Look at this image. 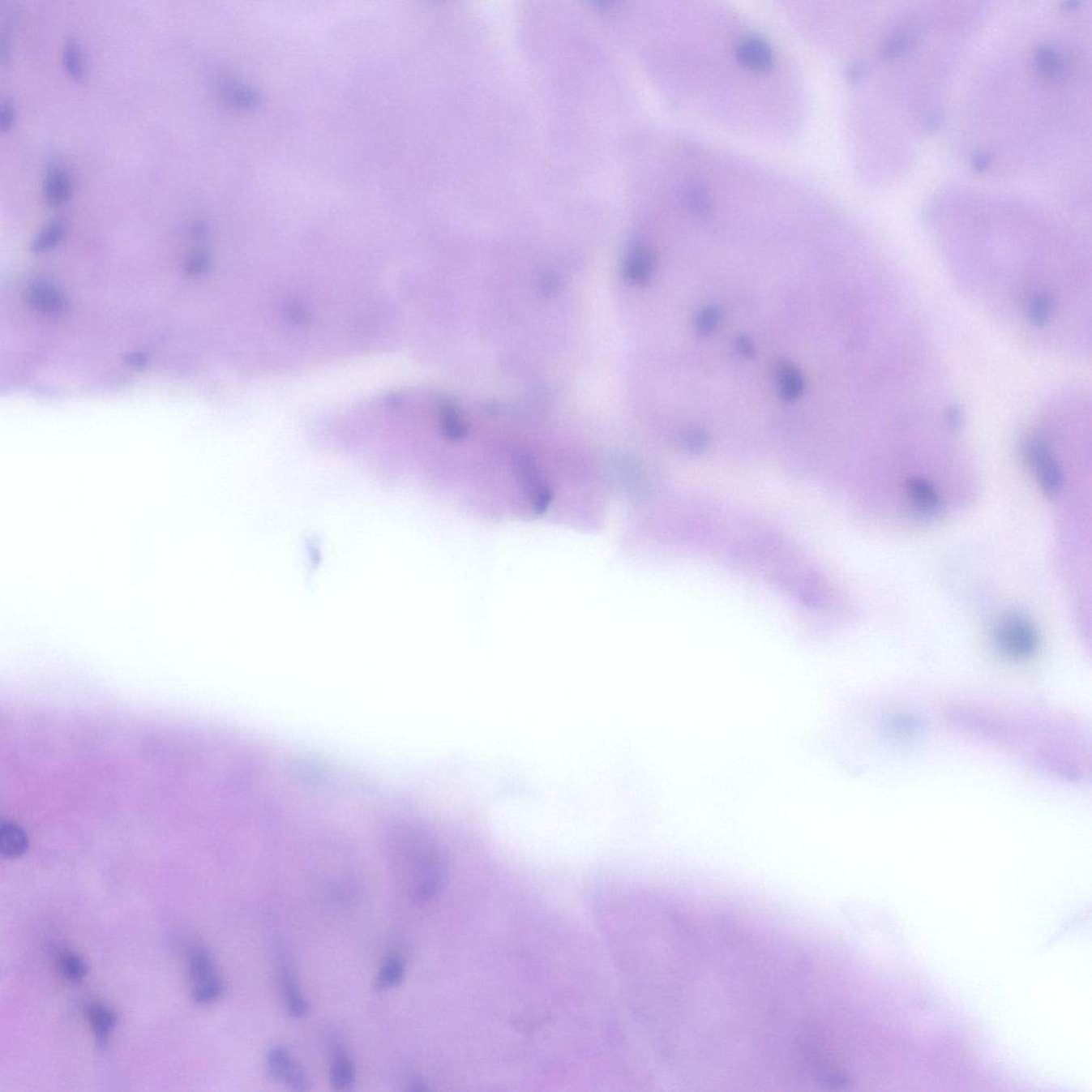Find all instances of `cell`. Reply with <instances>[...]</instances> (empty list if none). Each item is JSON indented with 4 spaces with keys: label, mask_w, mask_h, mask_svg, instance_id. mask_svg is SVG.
Wrapping results in <instances>:
<instances>
[{
    "label": "cell",
    "mask_w": 1092,
    "mask_h": 1092,
    "mask_svg": "<svg viewBox=\"0 0 1092 1092\" xmlns=\"http://www.w3.org/2000/svg\"><path fill=\"white\" fill-rule=\"evenodd\" d=\"M404 858L410 870L411 895L418 904H426L441 893L445 870L437 850L418 833H405L402 840Z\"/></svg>",
    "instance_id": "obj_1"
},
{
    "label": "cell",
    "mask_w": 1092,
    "mask_h": 1092,
    "mask_svg": "<svg viewBox=\"0 0 1092 1092\" xmlns=\"http://www.w3.org/2000/svg\"><path fill=\"white\" fill-rule=\"evenodd\" d=\"M994 642L1000 654L1013 661L1032 658L1039 648V636L1029 618L1013 613L1000 619L994 630Z\"/></svg>",
    "instance_id": "obj_2"
},
{
    "label": "cell",
    "mask_w": 1092,
    "mask_h": 1092,
    "mask_svg": "<svg viewBox=\"0 0 1092 1092\" xmlns=\"http://www.w3.org/2000/svg\"><path fill=\"white\" fill-rule=\"evenodd\" d=\"M188 974L191 996L199 1005H208L222 996L223 982L216 971L212 956L205 949H192L188 956Z\"/></svg>",
    "instance_id": "obj_3"
},
{
    "label": "cell",
    "mask_w": 1092,
    "mask_h": 1092,
    "mask_svg": "<svg viewBox=\"0 0 1092 1092\" xmlns=\"http://www.w3.org/2000/svg\"><path fill=\"white\" fill-rule=\"evenodd\" d=\"M1023 456L1044 495L1055 499L1064 486L1063 472L1047 446L1039 439H1029L1023 446Z\"/></svg>",
    "instance_id": "obj_4"
},
{
    "label": "cell",
    "mask_w": 1092,
    "mask_h": 1092,
    "mask_svg": "<svg viewBox=\"0 0 1092 1092\" xmlns=\"http://www.w3.org/2000/svg\"><path fill=\"white\" fill-rule=\"evenodd\" d=\"M266 1068L270 1077L293 1091L310 1090L309 1077L303 1067L283 1047H272L267 1053Z\"/></svg>",
    "instance_id": "obj_5"
},
{
    "label": "cell",
    "mask_w": 1092,
    "mask_h": 1092,
    "mask_svg": "<svg viewBox=\"0 0 1092 1092\" xmlns=\"http://www.w3.org/2000/svg\"><path fill=\"white\" fill-rule=\"evenodd\" d=\"M906 496L916 515L931 519L942 510V497L929 480L914 477L906 482Z\"/></svg>",
    "instance_id": "obj_6"
},
{
    "label": "cell",
    "mask_w": 1092,
    "mask_h": 1092,
    "mask_svg": "<svg viewBox=\"0 0 1092 1092\" xmlns=\"http://www.w3.org/2000/svg\"><path fill=\"white\" fill-rule=\"evenodd\" d=\"M43 191L44 198L50 206L63 205L72 197V177L59 161H53L47 167Z\"/></svg>",
    "instance_id": "obj_7"
},
{
    "label": "cell",
    "mask_w": 1092,
    "mask_h": 1092,
    "mask_svg": "<svg viewBox=\"0 0 1092 1092\" xmlns=\"http://www.w3.org/2000/svg\"><path fill=\"white\" fill-rule=\"evenodd\" d=\"M736 56L740 63L756 72L769 71L773 63L772 49L757 36L743 39L737 46Z\"/></svg>",
    "instance_id": "obj_8"
},
{
    "label": "cell",
    "mask_w": 1092,
    "mask_h": 1092,
    "mask_svg": "<svg viewBox=\"0 0 1092 1092\" xmlns=\"http://www.w3.org/2000/svg\"><path fill=\"white\" fill-rule=\"evenodd\" d=\"M330 1080L338 1091L353 1090L356 1084V1067L350 1055L340 1044L331 1047Z\"/></svg>",
    "instance_id": "obj_9"
},
{
    "label": "cell",
    "mask_w": 1092,
    "mask_h": 1092,
    "mask_svg": "<svg viewBox=\"0 0 1092 1092\" xmlns=\"http://www.w3.org/2000/svg\"><path fill=\"white\" fill-rule=\"evenodd\" d=\"M279 976L280 991L290 1016L298 1019L306 1017L309 1013V1004L301 991L298 980L293 970L286 965L282 966L280 968Z\"/></svg>",
    "instance_id": "obj_10"
},
{
    "label": "cell",
    "mask_w": 1092,
    "mask_h": 1092,
    "mask_svg": "<svg viewBox=\"0 0 1092 1092\" xmlns=\"http://www.w3.org/2000/svg\"><path fill=\"white\" fill-rule=\"evenodd\" d=\"M86 1014L96 1046L106 1047L118 1023L117 1013L103 1004L92 1003L87 1005Z\"/></svg>",
    "instance_id": "obj_11"
},
{
    "label": "cell",
    "mask_w": 1092,
    "mask_h": 1092,
    "mask_svg": "<svg viewBox=\"0 0 1092 1092\" xmlns=\"http://www.w3.org/2000/svg\"><path fill=\"white\" fill-rule=\"evenodd\" d=\"M653 255L644 246H634L628 252L623 266L625 279L636 285L649 282L653 273Z\"/></svg>",
    "instance_id": "obj_12"
},
{
    "label": "cell",
    "mask_w": 1092,
    "mask_h": 1092,
    "mask_svg": "<svg viewBox=\"0 0 1092 1092\" xmlns=\"http://www.w3.org/2000/svg\"><path fill=\"white\" fill-rule=\"evenodd\" d=\"M1034 62L1038 71L1049 79H1064L1070 71V61L1068 57L1049 44L1038 47L1034 53Z\"/></svg>",
    "instance_id": "obj_13"
},
{
    "label": "cell",
    "mask_w": 1092,
    "mask_h": 1092,
    "mask_svg": "<svg viewBox=\"0 0 1092 1092\" xmlns=\"http://www.w3.org/2000/svg\"><path fill=\"white\" fill-rule=\"evenodd\" d=\"M62 62L67 75L79 83L87 79V64L84 59L83 46L75 36H67L64 41Z\"/></svg>",
    "instance_id": "obj_14"
},
{
    "label": "cell",
    "mask_w": 1092,
    "mask_h": 1092,
    "mask_svg": "<svg viewBox=\"0 0 1092 1092\" xmlns=\"http://www.w3.org/2000/svg\"><path fill=\"white\" fill-rule=\"evenodd\" d=\"M776 375L782 398L787 401H794L801 396L803 392V380L793 364L789 362H779L777 364Z\"/></svg>",
    "instance_id": "obj_15"
},
{
    "label": "cell",
    "mask_w": 1092,
    "mask_h": 1092,
    "mask_svg": "<svg viewBox=\"0 0 1092 1092\" xmlns=\"http://www.w3.org/2000/svg\"><path fill=\"white\" fill-rule=\"evenodd\" d=\"M405 975V963L404 959L398 955L388 956L379 970L376 980H375V988L378 991L396 988L404 980Z\"/></svg>",
    "instance_id": "obj_16"
},
{
    "label": "cell",
    "mask_w": 1092,
    "mask_h": 1092,
    "mask_svg": "<svg viewBox=\"0 0 1092 1092\" xmlns=\"http://www.w3.org/2000/svg\"><path fill=\"white\" fill-rule=\"evenodd\" d=\"M220 96L226 104L233 107H251L258 101V94L248 86L234 80H220L218 84Z\"/></svg>",
    "instance_id": "obj_17"
},
{
    "label": "cell",
    "mask_w": 1092,
    "mask_h": 1092,
    "mask_svg": "<svg viewBox=\"0 0 1092 1092\" xmlns=\"http://www.w3.org/2000/svg\"><path fill=\"white\" fill-rule=\"evenodd\" d=\"M441 418L443 429H444L448 438L455 439V441H461V439L468 437V422H466L461 410L454 401L445 400L443 402Z\"/></svg>",
    "instance_id": "obj_18"
},
{
    "label": "cell",
    "mask_w": 1092,
    "mask_h": 1092,
    "mask_svg": "<svg viewBox=\"0 0 1092 1092\" xmlns=\"http://www.w3.org/2000/svg\"><path fill=\"white\" fill-rule=\"evenodd\" d=\"M29 296L33 306L41 312L50 314V315H58L66 309V302H64L62 296H60V293H57L52 287L40 284V285L32 287Z\"/></svg>",
    "instance_id": "obj_19"
},
{
    "label": "cell",
    "mask_w": 1092,
    "mask_h": 1092,
    "mask_svg": "<svg viewBox=\"0 0 1092 1092\" xmlns=\"http://www.w3.org/2000/svg\"><path fill=\"white\" fill-rule=\"evenodd\" d=\"M64 234H66V223L61 219L54 220L33 240L32 249L38 252L46 251L56 246L63 238Z\"/></svg>",
    "instance_id": "obj_20"
},
{
    "label": "cell",
    "mask_w": 1092,
    "mask_h": 1092,
    "mask_svg": "<svg viewBox=\"0 0 1092 1092\" xmlns=\"http://www.w3.org/2000/svg\"><path fill=\"white\" fill-rule=\"evenodd\" d=\"M60 972L66 979L79 982L88 974L87 963L80 956L73 952L61 953L58 958Z\"/></svg>",
    "instance_id": "obj_21"
},
{
    "label": "cell",
    "mask_w": 1092,
    "mask_h": 1092,
    "mask_svg": "<svg viewBox=\"0 0 1092 1092\" xmlns=\"http://www.w3.org/2000/svg\"><path fill=\"white\" fill-rule=\"evenodd\" d=\"M685 201L689 209L700 217H706L711 212V199L700 186L692 185L686 189Z\"/></svg>",
    "instance_id": "obj_22"
},
{
    "label": "cell",
    "mask_w": 1092,
    "mask_h": 1092,
    "mask_svg": "<svg viewBox=\"0 0 1092 1092\" xmlns=\"http://www.w3.org/2000/svg\"><path fill=\"white\" fill-rule=\"evenodd\" d=\"M914 35L911 32H902L891 36L884 43L882 54L885 58L894 59L905 55L914 44Z\"/></svg>",
    "instance_id": "obj_23"
},
{
    "label": "cell",
    "mask_w": 1092,
    "mask_h": 1092,
    "mask_svg": "<svg viewBox=\"0 0 1092 1092\" xmlns=\"http://www.w3.org/2000/svg\"><path fill=\"white\" fill-rule=\"evenodd\" d=\"M679 444L687 452H700L708 448L709 437L701 430L692 429L679 435Z\"/></svg>",
    "instance_id": "obj_24"
},
{
    "label": "cell",
    "mask_w": 1092,
    "mask_h": 1092,
    "mask_svg": "<svg viewBox=\"0 0 1092 1092\" xmlns=\"http://www.w3.org/2000/svg\"><path fill=\"white\" fill-rule=\"evenodd\" d=\"M719 323V310L715 307H708L703 310L696 320V331L700 336H706L716 329Z\"/></svg>",
    "instance_id": "obj_25"
},
{
    "label": "cell",
    "mask_w": 1092,
    "mask_h": 1092,
    "mask_svg": "<svg viewBox=\"0 0 1092 1092\" xmlns=\"http://www.w3.org/2000/svg\"><path fill=\"white\" fill-rule=\"evenodd\" d=\"M16 121V108L11 99L2 101L0 109V131L6 133L13 127Z\"/></svg>",
    "instance_id": "obj_26"
},
{
    "label": "cell",
    "mask_w": 1092,
    "mask_h": 1092,
    "mask_svg": "<svg viewBox=\"0 0 1092 1092\" xmlns=\"http://www.w3.org/2000/svg\"><path fill=\"white\" fill-rule=\"evenodd\" d=\"M188 265L189 272L194 273V275H199L208 269V260L204 255H198L192 259Z\"/></svg>",
    "instance_id": "obj_27"
},
{
    "label": "cell",
    "mask_w": 1092,
    "mask_h": 1092,
    "mask_svg": "<svg viewBox=\"0 0 1092 1092\" xmlns=\"http://www.w3.org/2000/svg\"><path fill=\"white\" fill-rule=\"evenodd\" d=\"M991 164V157L987 153H979L972 159V168L976 172H983L989 168Z\"/></svg>",
    "instance_id": "obj_28"
},
{
    "label": "cell",
    "mask_w": 1092,
    "mask_h": 1092,
    "mask_svg": "<svg viewBox=\"0 0 1092 1092\" xmlns=\"http://www.w3.org/2000/svg\"><path fill=\"white\" fill-rule=\"evenodd\" d=\"M737 348L743 356H752L755 353V346H753L752 341L747 337L742 336L737 340Z\"/></svg>",
    "instance_id": "obj_29"
},
{
    "label": "cell",
    "mask_w": 1092,
    "mask_h": 1092,
    "mask_svg": "<svg viewBox=\"0 0 1092 1092\" xmlns=\"http://www.w3.org/2000/svg\"><path fill=\"white\" fill-rule=\"evenodd\" d=\"M208 228H206L204 223L201 221L192 222V225H191V234L192 238L195 239L205 238L206 235H208Z\"/></svg>",
    "instance_id": "obj_30"
}]
</instances>
